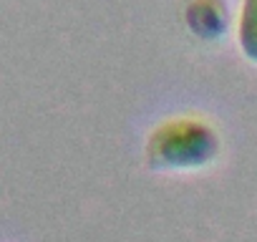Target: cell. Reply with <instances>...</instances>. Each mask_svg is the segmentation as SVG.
<instances>
[{
  "mask_svg": "<svg viewBox=\"0 0 257 242\" xmlns=\"http://www.w3.org/2000/svg\"><path fill=\"white\" fill-rule=\"evenodd\" d=\"M219 154V134L202 118H169L147 142L154 169H202Z\"/></svg>",
  "mask_w": 257,
  "mask_h": 242,
  "instance_id": "1",
  "label": "cell"
},
{
  "mask_svg": "<svg viewBox=\"0 0 257 242\" xmlns=\"http://www.w3.org/2000/svg\"><path fill=\"white\" fill-rule=\"evenodd\" d=\"M187 23L197 36H202L207 41L219 38L227 26V13H224L222 0H189Z\"/></svg>",
  "mask_w": 257,
  "mask_h": 242,
  "instance_id": "2",
  "label": "cell"
},
{
  "mask_svg": "<svg viewBox=\"0 0 257 242\" xmlns=\"http://www.w3.org/2000/svg\"><path fill=\"white\" fill-rule=\"evenodd\" d=\"M237 38L242 53L257 63V0H242L239 21H237Z\"/></svg>",
  "mask_w": 257,
  "mask_h": 242,
  "instance_id": "3",
  "label": "cell"
}]
</instances>
